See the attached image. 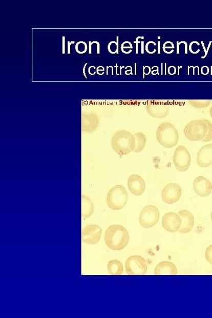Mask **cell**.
I'll return each instance as SVG.
<instances>
[{"label": "cell", "instance_id": "6da1fadb", "mask_svg": "<svg viewBox=\"0 0 212 318\" xmlns=\"http://www.w3.org/2000/svg\"><path fill=\"white\" fill-rule=\"evenodd\" d=\"M104 241L106 245L113 250H121L127 246L129 242L128 231L123 226L111 225L105 231Z\"/></svg>", "mask_w": 212, "mask_h": 318}, {"label": "cell", "instance_id": "7a4b0ae2", "mask_svg": "<svg viewBox=\"0 0 212 318\" xmlns=\"http://www.w3.org/2000/svg\"><path fill=\"white\" fill-rule=\"evenodd\" d=\"M111 144L113 150L118 155H127L135 151L136 137L128 131L118 132L113 136Z\"/></svg>", "mask_w": 212, "mask_h": 318}, {"label": "cell", "instance_id": "3957f363", "mask_svg": "<svg viewBox=\"0 0 212 318\" xmlns=\"http://www.w3.org/2000/svg\"><path fill=\"white\" fill-rule=\"evenodd\" d=\"M156 136L159 144L165 148L175 147L179 140V133L175 125L168 122L159 125Z\"/></svg>", "mask_w": 212, "mask_h": 318}, {"label": "cell", "instance_id": "277c9868", "mask_svg": "<svg viewBox=\"0 0 212 318\" xmlns=\"http://www.w3.org/2000/svg\"><path fill=\"white\" fill-rule=\"evenodd\" d=\"M127 190L122 185H116L109 190L107 195V202L109 207L112 210L122 209L128 201Z\"/></svg>", "mask_w": 212, "mask_h": 318}, {"label": "cell", "instance_id": "5b68a950", "mask_svg": "<svg viewBox=\"0 0 212 318\" xmlns=\"http://www.w3.org/2000/svg\"><path fill=\"white\" fill-rule=\"evenodd\" d=\"M208 131L207 125L203 120H195L187 123L184 133L190 141H200L205 138Z\"/></svg>", "mask_w": 212, "mask_h": 318}, {"label": "cell", "instance_id": "8992f818", "mask_svg": "<svg viewBox=\"0 0 212 318\" xmlns=\"http://www.w3.org/2000/svg\"><path fill=\"white\" fill-rule=\"evenodd\" d=\"M125 272L129 275H144L147 271V264L145 259L135 255L129 257L125 263Z\"/></svg>", "mask_w": 212, "mask_h": 318}, {"label": "cell", "instance_id": "52a82bcc", "mask_svg": "<svg viewBox=\"0 0 212 318\" xmlns=\"http://www.w3.org/2000/svg\"><path fill=\"white\" fill-rule=\"evenodd\" d=\"M160 218L159 211L156 206L149 205L144 207L140 212L139 222L144 228H151L158 223Z\"/></svg>", "mask_w": 212, "mask_h": 318}, {"label": "cell", "instance_id": "ba28073f", "mask_svg": "<svg viewBox=\"0 0 212 318\" xmlns=\"http://www.w3.org/2000/svg\"><path fill=\"white\" fill-rule=\"evenodd\" d=\"M174 163L177 170L185 172L191 164V156L187 148L180 145L176 148L174 155Z\"/></svg>", "mask_w": 212, "mask_h": 318}, {"label": "cell", "instance_id": "9c48e42d", "mask_svg": "<svg viewBox=\"0 0 212 318\" xmlns=\"http://www.w3.org/2000/svg\"><path fill=\"white\" fill-rule=\"evenodd\" d=\"M182 188L179 184L171 183L163 188L162 192V198L165 203L172 205L178 202L181 198Z\"/></svg>", "mask_w": 212, "mask_h": 318}, {"label": "cell", "instance_id": "30bf717a", "mask_svg": "<svg viewBox=\"0 0 212 318\" xmlns=\"http://www.w3.org/2000/svg\"><path fill=\"white\" fill-rule=\"evenodd\" d=\"M102 230L99 226L90 225L82 230V241L90 245H96L100 240Z\"/></svg>", "mask_w": 212, "mask_h": 318}, {"label": "cell", "instance_id": "8fae6325", "mask_svg": "<svg viewBox=\"0 0 212 318\" xmlns=\"http://www.w3.org/2000/svg\"><path fill=\"white\" fill-rule=\"evenodd\" d=\"M162 223L165 230L171 233H175L181 227L182 219L179 214L174 212H168L163 216Z\"/></svg>", "mask_w": 212, "mask_h": 318}, {"label": "cell", "instance_id": "7c38bea8", "mask_svg": "<svg viewBox=\"0 0 212 318\" xmlns=\"http://www.w3.org/2000/svg\"><path fill=\"white\" fill-rule=\"evenodd\" d=\"M194 190L200 197H207L212 192V184L203 176H198L195 178L193 183Z\"/></svg>", "mask_w": 212, "mask_h": 318}, {"label": "cell", "instance_id": "4fadbf2b", "mask_svg": "<svg viewBox=\"0 0 212 318\" xmlns=\"http://www.w3.org/2000/svg\"><path fill=\"white\" fill-rule=\"evenodd\" d=\"M146 110L149 115L155 118H159V119L166 117L169 112L168 105L162 102L159 101L149 102L146 106Z\"/></svg>", "mask_w": 212, "mask_h": 318}, {"label": "cell", "instance_id": "5bb4252c", "mask_svg": "<svg viewBox=\"0 0 212 318\" xmlns=\"http://www.w3.org/2000/svg\"><path fill=\"white\" fill-rule=\"evenodd\" d=\"M128 187L130 192L135 196H141L146 189V183L139 175H132L128 178Z\"/></svg>", "mask_w": 212, "mask_h": 318}, {"label": "cell", "instance_id": "9a60e30c", "mask_svg": "<svg viewBox=\"0 0 212 318\" xmlns=\"http://www.w3.org/2000/svg\"><path fill=\"white\" fill-rule=\"evenodd\" d=\"M198 166L206 168L212 164V144L205 145L200 149L196 158Z\"/></svg>", "mask_w": 212, "mask_h": 318}, {"label": "cell", "instance_id": "2e32d148", "mask_svg": "<svg viewBox=\"0 0 212 318\" xmlns=\"http://www.w3.org/2000/svg\"><path fill=\"white\" fill-rule=\"evenodd\" d=\"M178 214L182 219V226L178 231L179 233L186 234L194 228L195 218L193 214L187 210H182L179 211Z\"/></svg>", "mask_w": 212, "mask_h": 318}, {"label": "cell", "instance_id": "e0dca14e", "mask_svg": "<svg viewBox=\"0 0 212 318\" xmlns=\"http://www.w3.org/2000/svg\"><path fill=\"white\" fill-rule=\"evenodd\" d=\"M178 269L174 263L163 261L159 263L155 269L156 275H176Z\"/></svg>", "mask_w": 212, "mask_h": 318}, {"label": "cell", "instance_id": "ac0fdd59", "mask_svg": "<svg viewBox=\"0 0 212 318\" xmlns=\"http://www.w3.org/2000/svg\"><path fill=\"white\" fill-rule=\"evenodd\" d=\"M94 210L93 203L87 196L82 195L81 197V217L88 218L93 215Z\"/></svg>", "mask_w": 212, "mask_h": 318}, {"label": "cell", "instance_id": "d6986e66", "mask_svg": "<svg viewBox=\"0 0 212 318\" xmlns=\"http://www.w3.org/2000/svg\"><path fill=\"white\" fill-rule=\"evenodd\" d=\"M108 269L110 274L112 275H120L123 273V264L118 260H112L109 262Z\"/></svg>", "mask_w": 212, "mask_h": 318}, {"label": "cell", "instance_id": "ffe728a7", "mask_svg": "<svg viewBox=\"0 0 212 318\" xmlns=\"http://www.w3.org/2000/svg\"><path fill=\"white\" fill-rule=\"evenodd\" d=\"M136 137V148L134 152L135 153H139L142 151L146 143V137L142 133H137L135 134Z\"/></svg>", "mask_w": 212, "mask_h": 318}, {"label": "cell", "instance_id": "44dd1931", "mask_svg": "<svg viewBox=\"0 0 212 318\" xmlns=\"http://www.w3.org/2000/svg\"><path fill=\"white\" fill-rule=\"evenodd\" d=\"M97 119L94 116H90V119L84 124L83 131L86 132H92L97 126Z\"/></svg>", "mask_w": 212, "mask_h": 318}, {"label": "cell", "instance_id": "7402d4cb", "mask_svg": "<svg viewBox=\"0 0 212 318\" xmlns=\"http://www.w3.org/2000/svg\"><path fill=\"white\" fill-rule=\"evenodd\" d=\"M189 103L195 108L202 109L205 108L209 106L211 102L209 100H188Z\"/></svg>", "mask_w": 212, "mask_h": 318}, {"label": "cell", "instance_id": "603a6c76", "mask_svg": "<svg viewBox=\"0 0 212 318\" xmlns=\"http://www.w3.org/2000/svg\"><path fill=\"white\" fill-rule=\"evenodd\" d=\"M203 121H205L207 125L208 131L205 138L203 139L202 141H203V142H207V141L212 140V123L209 120H203Z\"/></svg>", "mask_w": 212, "mask_h": 318}, {"label": "cell", "instance_id": "cb8c5ba5", "mask_svg": "<svg viewBox=\"0 0 212 318\" xmlns=\"http://www.w3.org/2000/svg\"><path fill=\"white\" fill-rule=\"evenodd\" d=\"M205 258L207 261L212 265V245L207 247L205 251Z\"/></svg>", "mask_w": 212, "mask_h": 318}, {"label": "cell", "instance_id": "d4e9b609", "mask_svg": "<svg viewBox=\"0 0 212 318\" xmlns=\"http://www.w3.org/2000/svg\"><path fill=\"white\" fill-rule=\"evenodd\" d=\"M73 43H74V41H72L71 43L68 41V54H70V45L73 44Z\"/></svg>", "mask_w": 212, "mask_h": 318}, {"label": "cell", "instance_id": "484cf974", "mask_svg": "<svg viewBox=\"0 0 212 318\" xmlns=\"http://www.w3.org/2000/svg\"><path fill=\"white\" fill-rule=\"evenodd\" d=\"M65 37H62V40H63V42H62V53L65 54Z\"/></svg>", "mask_w": 212, "mask_h": 318}, {"label": "cell", "instance_id": "4316f807", "mask_svg": "<svg viewBox=\"0 0 212 318\" xmlns=\"http://www.w3.org/2000/svg\"><path fill=\"white\" fill-rule=\"evenodd\" d=\"M87 65H88V63H86L84 66V68H83V74H84V76H85L86 78H88V77L86 76V73H85V68H86V66H87Z\"/></svg>", "mask_w": 212, "mask_h": 318}, {"label": "cell", "instance_id": "83f0119b", "mask_svg": "<svg viewBox=\"0 0 212 318\" xmlns=\"http://www.w3.org/2000/svg\"><path fill=\"white\" fill-rule=\"evenodd\" d=\"M209 113H210V115L211 117L212 118V106H211V108L210 109Z\"/></svg>", "mask_w": 212, "mask_h": 318}, {"label": "cell", "instance_id": "f1b7e54d", "mask_svg": "<svg viewBox=\"0 0 212 318\" xmlns=\"http://www.w3.org/2000/svg\"><path fill=\"white\" fill-rule=\"evenodd\" d=\"M210 218H211V221H212V211L211 212Z\"/></svg>", "mask_w": 212, "mask_h": 318}]
</instances>
